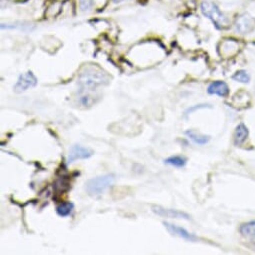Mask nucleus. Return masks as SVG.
Listing matches in <instances>:
<instances>
[{
    "label": "nucleus",
    "mask_w": 255,
    "mask_h": 255,
    "mask_svg": "<svg viewBox=\"0 0 255 255\" xmlns=\"http://www.w3.org/2000/svg\"><path fill=\"white\" fill-rule=\"evenodd\" d=\"M108 82V74L96 65L83 67L78 75V84L82 89L86 90H94L99 86L106 85Z\"/></svg>",
    "instance_id": "nucleus-1"
},
{
    "label": "nucleus",
    "mask_w": 255,
    "mask_h": 255,
    "mask_svg": "<svg viewBox=\"0 0 255 255\" xmlns=\"http://www.w3.org/2000/svg\"><path fill=\"white\" fill-rule=\"evenodd\" d=\"M115 180L113 174H105L89 179L85 183V189L91 196H99L112 185Z\"/></svg>",
    "instance_id": "nucleus-2"
},
{
    "label": "nucleus",
    "mask_w": 255,
    "mask_h": 255,
    "mask_svg": "<svg viewBox=\"0 0 255 255\" xmlns=\"http://www.w3.org/2000/svg\"><path fill=\"white\" fill-rule=\"evenodd\" d=\"M202 14L210 19L217 28H222L226 25V18L214 3L209 1H203L201 3Z\"/></svg>",
    "instance_id": "nucleus-3"
},
{
    "label": "nucleus",
    "mask_w": 255,
    "mask_h": 255,
    "mask_svg": "<svg viewBox=\"0 0 255 255\" xmlns=\"http://www.w3.org/2000/svg\"><path fill=\"white\" fill-rule=\"evenodd\" d=\"M36 84H37V78L35 77L31 71H27L18 77L16 83L13 86V89L16 93H22L30 88H33L36 86Z\"/></svg>",
    "instance_id": "nucleus-4"
},
{
    "label": "nucleus",
    "mask_w": 255,
    "mask_h": 255,
    "mask_svg": "<svg viewBox=\"0 0 255 255\" xmlns=\"http://www.w3.org/2000/svg\"><path fill=\"white\" fill-rule=\"evenodd\" d=\"M94 154V151L88 147L82 146L80 144H75L71 147L68 157H67V163L71 164L76 160L81 159H88Z\"/></svg>",
    "instance_id": "nucleus-5"
},
{
    "label": "nucleus",
    "mask_w": 255,
    "mask_h": 255,
    "mask_svg": "<svg viewBox=\"0 0 255 255\" xmlns=\"http://www.w3.org/2000/svg\"><path fill=\"white\" fill-rule=\"evenodd\" d=\"M152 211L161 217H167V218H175V219H190L189 214L186 212L180 211V210H175V209H170V208H165L162 206L158 205H153L152 206Z\"/></svg>",
    "instance_id": "nucleus-6"
},
{
    "label": "nucleus",
    "mask_w": 255,
    "mask_h": 255,
    "mask_svg": "<svg viewBox=\"0 0 255 255\" xmlns=\"http://www.w3.org/2000/svg\"><path fill=\"white\" fill-rule=\"evenodd\" d=\"M163 225L165 226V228L173 235H176V236H179L181 238H183L187 241H191V242H194L197 240V237L190 233L188 230H186L185 228L183 227H180V226H177L175 224H172V223H169V222H163Z\"/></svg>",
    "instance_id": "nucleus-7"
},
{
    "label": "nucleus",
    "mask_w": 255,
    "mask_h": 255,
    "mask_svg": "<svg viewBox=\"0 0 255 255\" xmlns=\"http://www.w3.org/2000/svg\"><path fill=\"white\" fill-rule=\"evenodd\" d=\"M254 26V19L248 15L243 14L239 16L235 22V30L240 34H247L249 33Z\"/></svg>",
    "instance_id": "nucleus-8"
},
{
    "label": "nucleus",
    "mask_w": 255,
    "mask_h": 255,
    "mask_svg": "<svg viewBox=\"0 0 255 255\" xmlns=\"http://www.w3.org/2000/svg\"><path fill=\"white\" fill-rule=\"evenodd\" d=\"M207 92L211 95H217L219 97H227L229 94V87L223 81H213L209 84Z\"/></svg>",
    "instance_id": "nucleus-9"
},
{
    "label": "nucleus",
    "mask_w": 255,
    "mask_h": 255,
    "mask_svg": "<svg viewBox=\"0 0 255 255\" xmlns=\"http://www.w3.org/2000/svg\"><path fill=\"white\" fill-rule=\"evenodd\" d=\"M239 231L244 238L248 239L249 242L255 245V221H248L241 224Z\"/></svg>",
    "instance_id": "nucleus-10"
},
{
    "label": "nucleus",
    "mask_w": 255,
    "mask_h": 255,
    "mask_svg": "<svg viewBox=\"0 0 255 255\" xmlns=\"http://www.w3.org/2000/svg\"><path fill=\"white\" fill-rule=\"evenodd\" d=\"M248 128L245 126L244 123H240L236 126L235 132H234V144L235 145H241L245 142V140L248 137Z\"/></svg>",
    "instance_id": "nucleus-11"
},
{
    "label": "nucleus",
    "mask_w": 255,
    "mask_h": 255,
    "mask_svg": "<svg viewBox=\"0 0 255 255\" xmlns=\"http://www.w3.org/2000/svg\"><path fill=\"white\" fill-rule=\"evenodd\" d=\"M185 135L190 140H192L195 144H198V145H204V144H206L210 140L209 136H206V135L201 134V133H199L197 131H194V130H187V131H185Z\"/></svg>",
    "instance_id": "nucleus-12"
},
{
    "label": "nucleus",
    "mask_w": 255,
    "mask_h": 255,
    "mask_svg": "<svg viewBox=\"0 0 255 255\" xmlns=\"http://www.w3.org/2000/svg\"><path fill=\"white\" fill-rule=\"evenodd\" d=\"M74 209V204L72 202H62L56 207V213L60 217L69 216Z\"/></svg>",
    "instance_id": "nucleus-13"
},
{
    "label": "nucleus",
    "mask_w": 255,
    "mask_h": 255,
    "mask_svg": "<svg viewBox=\"0 0 255 255\" xmlns=\"http://www.w3.org/2000/svg\"><path fill=\"white\" fill-rule=\"evenodd\" d=\"M164 162L166 164H169L171 166L174 167H178V168H182L184 167L187 163V159L183 156H180V155H174V156H170L168 158H166L164 160Z\"/></svg>",
    "instance_id": "nucleus-14"
},
{
    "label": "nucleus",
    "mask_w": 255,
    "mask_h": 255,
    "mask_svg": "<svg viewBox=\"0 0 255 255\" xmlns=\"http://www.w3.org/2000/svg\"><path fill=\"white\" fill-rule=\"evenodd\" d=\"M232 79L237 82L248 83L250 81V76L245 70H238L236 73L232 76Z\"/></svg>",
    "instance_id": "nucleus-15"
},
{
    "label": "nucleus",
    "mask_w": 255,
    "mask_h": 255,
    "mask_svg": "<svg viewBox=\"0 0 255 255\" xmlns=\"http://www.w3.org/2000/svg\"><path fill=\"white\" fill-rule=\"evenodd\" d=\"M79 1V7L82 11H87L92 8L94 0H78Z\"/></svg>",
    "instance_id": "nucleus-16"
},
{
    "label": "nucleus",
    "mask_w": 255,
    "mask_h": 255,
    "mask_svg": "<svg viewBox=\"0 0 255 255\" xmlns=\"http://www.w3.org/2000/svg\"><path fill=\"white\" fill-rule=\"evenodd\" d=\"M113 1L115 2V3H118V2H121V1H124V0H113Z\"/></svg>",
    "instance_id": "nucleus-17"
}]
</instances>
